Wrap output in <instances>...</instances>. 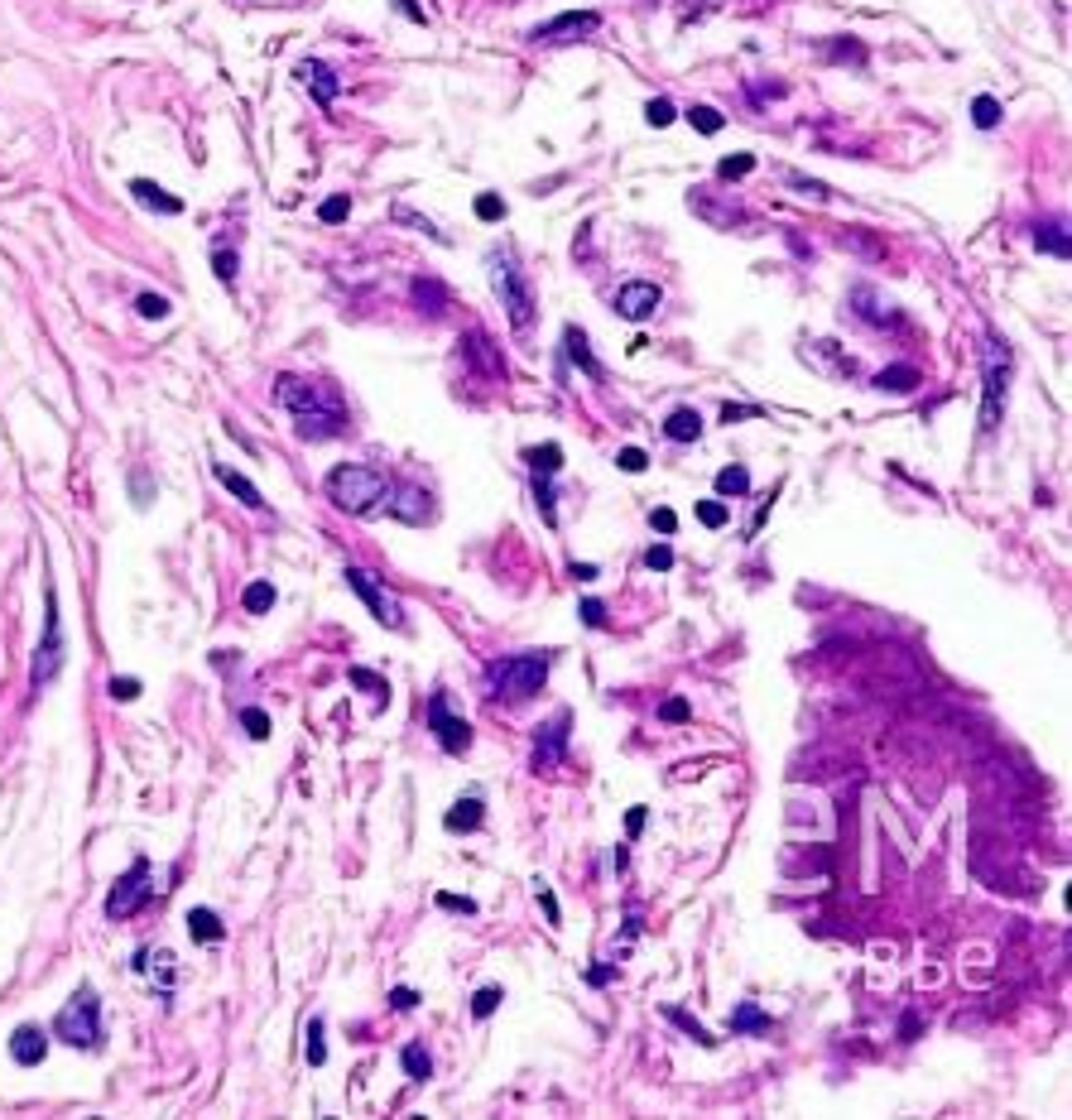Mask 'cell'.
Returning <instances> with one entry per match:
<instances>
[{
  "label": "cell",
  "instance_id": "cell-17",
  "mask_svg": "<svg viewBox=\"0 0 1072 1120\" xmlns=\"http://www.w3.org/2000/svg\"><path fill=\"white\" fill-rule=\"evenodd\" d=\"M44 1053H49V1039H44V1029H39V1024H19V1029H15L10 1058H15L19 1068H39V1063H44Z\"/></svg>",
  "mask_w": 1072,
  "mask_h": 1120
},
{
  "label": "cell",
  "instance_id": "cell-8",
  "mask_svg": "<svg viewBox=\"0 0 1072 1120\" xmlns=\"http://www.w3.org/2000/svg\"><path fill=\"white\" fill-rule=\"evenodd\" d=\"M63 654H68V645H63V621H58V601H53V591H49V635H44V645H39V654H34V673H29V688L34 692H44L53 679H58V669H63Z\"/></svg>",
  "mask_w": 1072,
  "mask_h": 1120
},
{
  "label": "cell",
  "instance_id": "cell-19",
  "mask_svg": "<svg viewBox=\"0 0 1072 1120\" xmlns=\"http://www.w3.org/2000/svg\"><path fill=\"white\" fill-rule=\"evenodd\" d=\"M563 347H567V356H573V366H577V371H587V380H601V375H606V371H601V361L592 356V347H587L582 327H573V323H567V327H563Z\"/></svg>",
  "mask_w": 1072,
  "mask_h": 1120
},
{
  "label": "cell",
  "instance_id": "cell-13",
  "mask_svg": "<svg viewBox=\"0 0 1072 1120\" xmlns=\"http://www.w3.org/2000/svg\"><path fill=\"white\" fill-rule=\"evenodd\" d=\"M567 726H573V712H558L553 726H539V741H534V770H553L563 765V750H567Z\"/></svg>",
  "mask_w": 1072,
  "mask_h": 1120
},
{
  "label": "cell",
  "instance_id": "cell-33",
  "mask_svg": "<svg viewBox=\"0 0 1072 1120\" xmlns=\"http://www.w3.org/2000/svg\"><path fill=\"white\" fill-rule=\"evenodd\" d=\"M500 1000H506V990H500V986H481L476 996H472V1014H476V1020H491V1014L500 1010Z\"/></svg>",
  "mask_w": 1072,
  "mask_h": 1120
},
{
  "label": "cell",
  "instance_id": "cell-41",
  "mask_svg": "<svg viewBox=\"0 0 1072 1120\" xmlns=\"http://www.w3.org/2000/svg\"><path fill=\"white\" fill-rule=\"evenodd\" d=\"M241 726L250 731V741H265V736H269V716H265L260 707H245V712H241Z\"/></svg>",
  "mask_w": 1072,
  "mask_h": 1120
},
{
  "label": "cell",
  "instance_id": "cell-34",
  "mask_svg": "<svg viewBox=\"0 0 1072 1120\" xmlns=\"http://www.w3.org/2000/svg\"><path fill=\"white\" fill-rule=\"evenodd\" d=\"M390 217H394V222H405V226H414V231H424V236H433L438 246H448V236H443V231H438V226H433L428 217H418V212H414V207H394V212H390Z\"/></svg>",
  "mask_w": 1072,
  "mask_h": 1120
},
{
  "label": "cell",
  "instance_id": "cell-61",
  "mask_svg": "<svg viewBox=\"0 0 1072 1120\" xmlns=\"http://www.w3.org/2000/svg\"><path fill=\"white\" fill-rule=\"evenodd\" d=\"M625 832H630V837H640V832H644V808H630V817H625Z\"/></svg>",
  "mask_w": 1072,
  "mask_h": 1120
},
{
  "label": "cell",
  "instance_id": "cell-9",
  "mask_svg": "<svg viewBox=\"0 0 1072 1120\" xmlns=\"http://www.w3.org/2000/svg\"><path fill=\"white\" fill-rule=\"evenodd\" d=\"M601 29V15L597 10H563L553 19H543L539 29H530L534 44H577V39L597 34Z\"/></svg>",
  "mask_w": 1072,
  "mask_h": 1120
},
{
  "label": "cell",
  "instance_id": "cell-40",
  "mask_svg": "<svg viewBox=\"0 0 1072 1120\" xmlns=\"http://www.w3.org/2000/svg\"><path fill=\"white\" fill-rule=\"evenodd\" d=\"M750 168H755V154H726V159L717 164V174H722V178H746Z\"/></svg>",
  "mask_w": 1072,
  "mask_h": 1120
},
{
  "label": "cell",
  "instance_id": "cell-24",
  "mask_svg": "<svg viewBox=\"0 0 1072 1120\" xmlns=\"http://www.w3.org/2000/svg\"><path fill=\"white\" fill-rule=\"evenodd\" d=\"M524 457H530V472L543 476V481H553L563 472V448H558V442H539V448H530Z\"/></svg>",
  "mask_w": 1072,
  "mask_h": 1120
},
{
  "label": "cell",
  "instance_id": "cell-25",
  "mask_svg": "<svg viewBox=\"0 0 1072 1120\" xmlns=\"http://www.w3.org/2000/svg\"><path fill=\"white\" fill-rule=\"evenodd\" d=\"M664 433H668V438H674V442H692V438H698V433H702V414L683 405V409H674V414H668V418H664Z\"/></svg>",
  "mask_w": 1072,
  "mask_h": 1120
},
{
  "label": "cell",
  "instance_id": "cell-57",
  "mask_svg": "<svg viewBox=\"0 0 1072 1120\" xmlns=\"http://www.w3.org/2000/svg\"><path fill=\"white\" fill-rule=\"evenodd\" d=\"M390 1005H394V1010H414V1005H418V990H414V986H394V990H390Z\"/></svg>",
  "mask_w": 1072,
  "mask_h": 1120
},
{
  "label": "cell",
  "instance_id": "cell-39",
  "mask_svg": "<svg viewBox=\"0 0 1072 1120\" xmlns=\"http://www.w3.org/2000/svg\"><path fill=\"white\" fill-rule=\"evenodd\" d=\"M303 1053H308V1063H313V1068H323V1063H327V1044H323V1020H313V1024H308V1048H303Z\"/></svg>",
  "mask_w": 1072,
  "mask_h": 1120
},
{
  "label": "cell",
  "instance_id": "cell-49",
  "mask_svg": "<svg viewBox=\"0 0 1072 1120\" xmlns=\"http://www.w3.org/2000/svg\"><path fill=\"white\" fill-rule=\"evenodd\" d=\"M351 683L356 688H371V692H390V683L381 679V673H371V669H351Z\"/></svg>",
  "mask_w": 1072,
  "mask_h": 1120
},
{
  "label": "cell",
  "instance_id": "cell-42",
  "mask_svg": "<svg viewBox=\"0 0 1072 1120\" xmlns=\"http://www.w3.org/2000/svg\"><path fill=\"white\" fill-rule=\"evenodd\" d=\"M135 308H140V318H150V323L154 318H169V299H164V293H140Z\"/></svg>",
  "mask_w": 1072,
  "mask_h": 1120
},
{
  "label": "cell",
  "instance_id": "cell-23",
  "mask_svg": "<svg viewBox=\"0 0 1072 1120\" xmlns=\"http://www.w3.org/2000/svg\"><path fill=\"white\" fill-rule=\"evenodd\" d=\"M188 933H193V943H222L226 928L212 909H188Z\"/></svg>",
  "mask_w": 1072,
  "mask_h": 1120
},
{
  "label": "cell",
  "instance_id": "cell-6",
  "mask_svg": "<svg viewBox=\"0 0 1072 1120\" xmlns=\"http://www.w3.org/2000/svg\"><path fill=\"white\" fill-rule=\"evenodd\" d=\"M275 399L289 414H323V409H342V394L327 380H308V375H279L275 380Z\"/></svg>",
  "mask_w": 1072,
  "mask_h": 1120
},
{
  "label": "cell",
  "instance_id": "cell-31",
  "mask_svg": "<svg viewBox=\"0 0 1072 1120\" xmlns=\"http://www.w3.org/2000/svg\"><path fill=\"white\" fill-rule=\"evenodd\" d=\"M664 1014H668V1020H674V1024H679V1029L688 1034V1039H698L702 1048H712V1044H717V1039H712V1034H707V1029H702L698 1020H692V1014H688V1010H679V1005H668Z\"/></svg>",
  "mask_w": 1072,
  "mask_h": 1120
},
{
  "label": "cell",
  "instance_id": "cell-16",
  "mask_svg": "<svg viewBox=\"0 0 1072 1120\" xmlns=\"http://www.w3.org/2000/svg\"><path fill=\"white\" fill-rule=\"evenodd\" d=\"M299 77H303V87H308L313 97H318V107H332V101H337V92H342L337 73H332L327 63H318V58L299 63Z\"/></svg>",
  "mask_w": 1072,
  "mask_h": 1120
},
{
  "label": "cell",
  "instance_id": "cell-46",
  "mask_svg": "<svg viewBox=\"0 0 1072 1120\" xmlns=\"http://www.w3.org/2000/svg\"><path fill=\"white\" fill-rule=\"evenodd\" d=\"M476 217H481V222H500V217H506V198L481 193V198H476Z\"/></svg>",
  "mask_w": 1072,
  "mask_h": 1120
},
{
  "label": "cell",
  "instance_id": "cell-4",
  "mask_svg": "<svg viewBox=\"0 0 1072 1120\" xmlns=\"http://www.w3.org/2000/svg\"><path fill=\"white\" fill-rule=\"evenodd\" d=\"M53 1039L73 1044V1048H97L101 1044V1000L92 986H77L73 1000L58 1010L53 1020Z\"/></svg>",
  "mask_w": 1072,
  "mask_h": 1120
},
{
  "label": "cell",
  "instance_id": "cell-32",
  "mask_svg": "<svg viewBox=\"0 0 1072 1120\" xmlns=\"http://www.w3.org/2000/svg\"><path fill=\"white\" fill-rule=\"evenodd\" d=\"M750 491V472L746 467H722L717 472V496H746Z\"/></svg>",
  "mask_w": 1072,
  "mask_h": 1120
},
{
  "label": "cell",
  "instance_id": "cell-12",
  "mask_svg": "<svg viewBox=\"0 0 1072 1120\" xmlns=\"http://www.w3.org/2000/svg\"><path fill=\"white\" fill-rule=\"evenodd\" d=\"M659 308H664V289L649 284V280H630L616 289V313L625 323H644L649 313H659Z\"/></svg>",
  "mask_w": 1072,
  "mask_h": 1120
},
{
  "label": "cell",
  "instance_id": "cell-59",
  "mask_svg": "<svg viewBox=\"0 0 1072 1120\" xmlns=\"http://www.w3.org/2000/svg\"><path fill=\"white\" fill-rule=\"evenodd\" d=\"M789 183H793V188H804L808 198H827V183H813V178H804V174H793Z\"/></svg>",
  "mask_w": 1072,
  "mask_h": 1120
},
{
  "label": "cell",
  "instance_id": "cell-38",
  "mask_svg": "<svg viewBox=\"0 0 1072 1120\" xmlns=\"http://www.w3.org/2000/svg\"><path fill=\"white\" fill-rule=\"evenodd\" d=\"M698 520L707 524V530H726V520H731V510L722 500H698Z\"/></svg>",
  "mask_w": 1072,
  "mask_h": 1120
},
{
  "label": "cell",
  "instance_id": "cell-20",
  "mask_svg": "<svg viewBox=\"0 0 1072 1120\" xmlns=\"http://www.w3.org/2000/svg\"><path fill=\"white\" fill-rule=\"evenodd\" d=\"M217 481L226 486L231 496H236L241 505H250V510H265V496H260V486L256 481H245L236 467H226V462H217Z\"/></svg>",
  "mask_w": 1072,
  "mask_h": 1120
},
{
  "label": "cell",
  "instance_id": "cell-53",
  "mask_svg": "<svg viewBox=\"0 0 1072 1120\" xmlns=\"http://www.w3.org/2000/svg\"><path fill=\"white\" fill-rule=\"evenodd\" d=\"M111 697H116V703H135V697H140V679H111Z\"/></svg>",
  "mask_w": 1072,
  "mask_h": 1120
},
{
  "label": "cell",
  "instance_id": "cell-51",
  "mask_svg": "<svg viewBox=\"0 0 1072 1120\" xmlns=\"http://www.w3.org/2000/svg\"><path fill=\"white\" fill-rule=\"evenodd\" d=\"M577 616H582L587 625H592V630H601V625H606V606H601V601H592V597H587V601L577 606Z\"/></svg>",
  "mask_w": 1072,
  "mask_h": 1120
},
{
  "label": "cell",
  "instance_id": "cell-58",
  "mask_svg": "<svg viewBox=\"0 0 1072 1120\" xmlns=\"http://www.w3.org/2000/svg\"><path fill=\"white\" fill-rule=\"evenodd\" d=\"M722 418H726V424H736V418H760V409H755V405H726Z\"/></svg>",
  "mask_w": 1072,
  "mask_h": 1120
},
{
  "label": "cell",
  "instance_id": "cell-27",
  "mask_svg": "<svg viewBox=\"0 0 1072 1120\" xmlns=\"http://www.w3.org/2000/svg\"><path fill=\"white\" fill-rule=\"evenodd\" d=\"M414 303L424 308V313H433V318H438V313L448 308V289L438 284V280H424V274H418V280H414Z\"/></svg>",
  "mask_w": 1072,
  "mask_h": 1120
},
{
  "label": "cell",
  "instance_id": "cell-56",
  "mask_svg": "<svg viewBox=\"0 0 1072 1120\" xmlns=\"http://www.w3.org/2000/svg\"><path fill=\"white\" fill-rule=\"evenodd\" d=\"M212 265H217V280H222V284H231V280H236V256H226V250H217V256H212Z\"/></svg>",
  "mask_w": 1072,
  "mask_h": 1120
},
{
  "label": "cell",
  "instance_id": "cell-28",
  "mask_svg": "<svg viewBox=\"0 0 1072 1120\" xmlns=\"http://www.w3.org/2000/svg\"><path fill=\"white\" fill-rule=\"evenodd\" d=\"M399 1063H405V1072L414 1077V1082H428V1077H433V1058H428V1048H424V1044H405Z\"/></svg>",
  "mask_w": 1072,
  "mask_h": 1120
},
{
  "label": "cell",
  "instance_id": "cell-5",
  "mask_svg": "<svg viewBox=\"0 0 1072 1120\" xmlns=\"http://www.w3.org/2000/svg\"><path fill=\"white\" fill-rule=\"evenodd\" d=\"M981 380H986V399H981V433H991L1000 424L1005 409V380H1010V347L1000 337H986L981 351Z\"/></svg>",
  "mask_w": 1072,
  "mask_h": 1120
},
{
  "label": "cell",
  "instance_id": "cell-21",
  "mask_svg": "<svg viewBox=\"0 0 1072 1120\" xmlns=\"http://www.w3.org/2000/svg\"><path fill=\"white\" fill-rule=\"evenodd\" d=\"M918 385H923L918 366H885V371L875 375V390H885V394H909Z\"/></svg>",
  "mask_w": 1072,
  "mask_h": 1120
},
{
  "label": "cell",
  "instance_id": "cell-55",
  "mask_svg": "<svg viewBox=\"0 0 1072 1120\" xmlns=\"http://www.w3.org/2000/svg\"><path fill=\"white\" fill-rule=\"evenodd\" d=\"M539 904H543V914H549V923L558 928L563 923V909H558V895L549 890V885H539Z\"/></svg>",
  "mask_w": 1072,
  "mask_h": 1120
},
{
  "label": "cell",
  "instance_id": "cell-45",
  "mask_svg": "<svg viewBox=\"0 0 1072 1120\" xmlns=\"http://www.w3.org/2000/svg\"><path fill=\"white\" fill-rule=\"evenodd\" d=\"M347 212H351V198L337 193V198H327V202H323V212H318V217H323L327 226H337V222H347Z\"/></svg>",
  "mask_w": 1072,
  "mask_h": 1120
},
{
  "label": "cell",
  "instance_id": "cell-3",
  "mask_svg": "<svg viewBox=\"0 0 1072 1120\" xmlns=\"http://www.w3.org/2000/svg\"><path fill=\"white\" fill-rule=\"evenodd\" d=\"M385 491H390L385 472L361 467V462H342V467L327 472V500L342 515H371L375 500H385Z\"/></svg>",
  "mask_w": 1072,
  "mask_h": 1120
},
{
  "label": "cell",
  "instance_id": "cell-2",
  "mask_svg": "<svg viewBox=\"0 0 1072 1120\" xmlns=\"http://www.w3.org/2000/svg\"><path fill=\"white\" fill-rule=\"evenodd\" d=\"M553 669V654L549 649H524V654H506L486 669V683H491V697L496 703H530V697L543 688Z\"/></svg>",
  "mask_w": 1072,
  "mask_h": 1120
},
{
  "label": "cell",
  "instance_id": "cell-15",
  "mask_svg": "<svg viewBox=\"0 0 1072 1120\" xmlns=\"http://www.w3.org/2000/svg\"><path fill=\"white\" fill-rule=\"evenodd\" d=\"M299 424H293V433H299L303 442H327V438H337L342 429H347V414L342 409H323V414H293Z\"/></svg>",
  "mask_w": 1072,
  "mask_h": 1120
},
{
  "label": "cell",
  "instance_id": "cell-11",
  "mask_svg": "<svg viewBox=\"0 0 1072 1120\" xmlns=\"http://www.w3.org/2000/svg\"><path fill=\"white\" fill-rule=\"evenodd\" d=\"M428 726L438 731V741H443L448 755H462V750L472 746V726L462 722V716H452V707H448V697H443V692H433V697H428Z\"/></svg>",
  "mask_w": 1072,
  "mask_h": 1120
},
{
  "label": "cell",
  "instance_id": "cell-48",
  "mask_svg": "<svg viewBox=\"0 0 1072 1120\" xmlns=\"http://www.w3.org/2000/svg\"><path fill=\"white\" fill-rule=\"evenodd\" d=\"M649 524H655L659 534H674L679 530V515L668 510V505H655V510H649Z\"/></svg>",
  "mask_w": 1072,
  "mask_h": 1120
},
{
  "label": "cell",
  "instance_id": "cell-43",
  "mask_svg": "<svg viewBox=\"0 0 1072 1120\" xmlns=\"http://www.w3.org/2000/svg\"><path fill=\"white\" fill-rule=\"evenodd\" d=\"M644 567H649V573H668V567H674V548H668V543L644 548Z\"/></svg>",
  "mask_w": 1072,
  "mask_h": 1120
},
{
  "label": "cell",
  "instance_id": "cell-1",
  "mask_svg": "<svg viewBox=\"0 0 1072 1120\" xmlns=\"http://www.w3.org/2000/svg\"><path fill=\"white\" fill-rule=\"evenodd\" d=\"M486 274H491V289H496L500 308H506L510 327H515V332H530V327H534V318H539V299H534L530 274H524V269H519V260H515V250L496 246L491 256H486Z\"/></svg>",
  "mask_w": 1072,
  "mask_h": 1120
},
{
  "label": "cell",
  "instance_id": "cell-26",
  "mask_svg": "<svg viewBox=\"0 0 1072 1120\" xmlns=\"http://www.w3.org/2000/svg\"><path fill=\"white\" fill-rule=\"evenodd\" d=\"M731 1029H736V1034H770L774 1020H770V1014H760L750 1000H741V1005L731 1010Z\"/></svg>",
  "mask_w": 1072,
  "mask_h": 1120
},
{
  "label": "cell",
  "instance_id": "cell-36",
  "mask_svg": "<svg viewBox=\"0 0 1072 1120\" xmlns=\"http://www.w3.org/2000/svg\"><path fill=\"white\" fill-rule=\"evenodd\" d=\"M1034 246L1048 250V256H1058V260H1067V236H1063V226H1039Z\"/></svg>",
  "mask_w": 1072,
  "mask_h": 1120
},
{
  "label": "cell",
  "instance_id": "cell-37",
  "mask_svg": "<svg viewBox=\"0 0 1072 1120\" xmlns=\"http://www.w3.org/2000/svg\"><path fill=\"white\" fill-rule=\"evenodd\" d=\"M644 120L664 131V125H674V120H679V111H674V101H668V97H655V101L644 107Z\"/></svg>",
  "mask_w": 1072,
  "mask_h": 1120
},
{
  "label": "cell",
  "instance_id": "cell-29",
  "mask_svg": "<svg viewBox=\"0 0 1072 1120\" xmlns=\"http://www.w3.org/2000/svg\"><path fill=\"white\" fill-rule=\"evenodd\" d=\"M688 125H692V131H702V135H722L726 131V116L717 107H688Z\"/></svg>",
  "mask_w": 1072,
  "mask_h": 1120
},
{
  "label": "cell",
  "instance_id": "cell-63",
  "mask_svg": "<svg viewBox=\"0 0 1072 1120\" xmlns=\"http://www.w3.org/2000/svg\"><path fill=\"white\" fill-rule=\"evenodd\" d=\"M573 577H582V582L597 577V563H573Z\"/></svg>",
  "mask_w": 1072,
  "mask_h": 1120
},
{
  "label": "cell",
  "instance_id": "cell-22",
  "mask_svg": "<svg viewBox=\"0 0 1072 1120\" xmlns=\"http://www.w3.org/2000/svg\"><path fill=\"white\" fill-rule=\"evenodd\" d=\"M131 193H135L144 207H154V212H169V217H178V212H183V202H178L174 193H164V188H159V183H150V178H135V183H131Z\"/></svg>",
  "mask_w": 1072,
  "mask_h": 1120
},
{
  "label": "cell",
  "instance_id": "cell-30",
  "mask_svg": "<svg viewBox=\"0 0 1072 1120\" xmlns=\"http://www.w3.org/2000/svg\"><path fill=\"white\" fill-rule=\"evenodd\" d=\"M241 606L250 611V616H265V611L275 606V582H250L245 597H241Z\"/></svg>",
  "mask_w": 1072,
  "mask_h": 1120
},
{
  "label": "cell",
  "instance_id": "cell-18",
  "mask_svg": "<svg viewBox=\"0 0 1072 1120\" xmlns=\"http://www.w3.org/2000/svg\"><path fill=\"white\" fill-rule=\"evenodd\" d=\"M481 808H486V803H481L476 794H467V798H457V803H452V808L443 813V828H448V832H476V828H481V817H486V813H481Z\"/></svg>",
  "mask_w": 1072,
  "mask_h": 1120
},
{
  "label": "cell",
  "instance_id": "cell-52",
  "mask_svg": "<svg viewBox=\"0 0 1072 1120\" xmlns=\"http://www.w3.org/2000/svg\"><path fill=\"white\" fill-rule=\"evenodd\" d=\"M717 6H722V0H688L683 15H679V25H692V19H702L707 10H717Z\"/></svg>",
  "mask_w": 1072,
  "mask_h": 1120
},
{
  "label": "cell",
  "instance_id": "cell-10",
  "mask_svg": "<svg viewBox=\"0 0 1072 1120\" xmlns=\"http://www.w3.org/2000/svg\"><path fill=\"white\" fill-rule=\"evenodd\" d=\"M347 587L371 606V616L381 621V625H405V606H399L381 582H375V573H366V567H347Z\"/></svg>",
  "mask_w": 1072,
  "mask_h": 1120
},
{
  "label": "cell",
  "instance_id": "cell-14",
  "mask_svg": "<svg viewBox=\"0 0 1072 1120\" xmlns=\"http://www.w3.org/2000/svg\"><path fill=\"white\" fill-rule=\"evenodd\" d=\"M390 515L405 524H428L433 520V496L418 491V486H390Z\"/></svg>",
  "mask_w": 1072,
  "mask_h": 1120
},
{
  "label": "cell",
  "instance_id": "cell-60",
  "mask_svg": "<svg viewBox=\"0 0 1072 1120\" xmlns=\"http://www.w3.org/2000/svg\"><path fill=\"white\" fill-rule=\"evenodd\" d=\"M394 6H399V10H405V15L414 19V25H428V10H424V6H418V0H394Z\"/></svg>",
  "mask_w": 1072,
  "mask_h": 1120
},
{
  "label": "cell",
  "instance_id": "cell-54",
  "mask_svg": "<svg viewBox=\"0 0 1072 1120\" xmlns=\"http://www.w3.org/2000/svg\"><path fill=\"white\" fill-rule=\"evenodd\" d=\"M832 63H866V49L842 39V44H832Z\"/></svg>",
  "mask_w": 1072,
  "mask_h": 1120
},
{
  "label": "cell",
  "instance_id": "cell-62",
  "mask_svg": "<svg viewBox=\"0 0 1072 1120\" xmlns=\"http://www.w3.org/2000/svg\"><path fill=\"white\" fill-rule=\"evenodd\" d=\"M611 977H616V966H592V986H606Z\"/></svg>",
  "mask_w": 1072,
  "mask_h": 1120
},
{
  "label": "cell",
  "instance_id": "cell-44",
  "mask_svg": "<svg viewBox=\"0 0 1072 1120\" xmlns=\"http://www.w3.org/2000/svg\"><path fill=\"white\" fill-rule=\"evenodd\" d=\"M616 467L630 472V476H640V472L649 467V457H644V448H621V452H616Z\"/></svg>",
  "mask_w": 1072,
  "mask_h": 1120
},
{
  "label": "cell",
  "instance_id": "cell-35",
  "mask_svg": "<svg viewBox=\"0 0 1072 1120\" xmlns=\"http://www.w3.org/2000/svg\"><path fill=\"white\" fill-rule=\"evenodd\" d=\"M972 120L981 125V131H996V125H1000V101L996 97H976L972 101Z\"/></svg>",
  "mask_w": 1072,
  "mask_h": 1120
},
{
  "label": "cell",
  "instance_id": "cell-47",
  "mask_svg": "<svg viewBox=\"0 0 1072 1120\" xmlns=\"http://www.w3.org/2000/svg\"><path fill=\"white\" fill-rule=\"evenodd\" d=\"M438 909H448V914H476V899H467V895H448V890H438Z\"/></svg>",
  "mask_w": 1072,
  "mask_h": 1120
},
{
  "label": "cell",
  "instance_id": "cell-7",
  "mask_svg": "<svg viewBox=\"0 0 1072 1120\" xmlns=\"http://www.w3.org/2000/svg\"><path fill=\"white\" fill-rule=\"evenodd\" d=\"M150 875H154V871H150V861H144V856H140V861L131 865V871H125V875L116 880V890L107 895V919H131V914H135V909H140L144 899H150V895H154V885H150Z\"/></svg>",
  "mask_w": 1072,
  "mask_h": 1120
},
{
  "label": "cell",
  "instance_id": "cell-50",
  "mask_svg": "<svg viewBox=\"0 0 1072 1120\" xmlns=\"http://www.w3.org/2000/svg\"><path fill=\"white\" fill-rule=\"evenodd\" d=\"M692 716V707L683 703V697H668V703L659 707V722H688Z\"/></svg>",
  "mask_w": 1072,
  "mask_h": 1120
}]
</instances>
